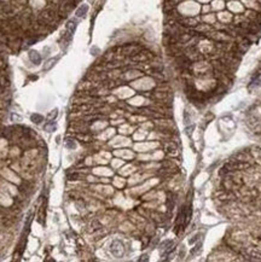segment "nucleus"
Wrapping results in <instances>:
<instances>
[{
    "label": "nucleus",
    "mask_w": 261,
    "mask_h": 262,
    "mask_svg": "<svg viewBox=\"0 0 261 262\" xmlns=\"http://www.w3.org/2000/svg\"><path fill=\"white\" fill-rule=\"evenodd\" d=\"M144 257H140V260L139 261H145V260H148V255H143Z\"/></svg>",
    "instance_id": "nucleus-11"
},
{
    "label": "nucleus",
    "mask_w": 261,
    "mask_h": 262,
    "mask_svg": "<svg viewBox=\"0 0 261 262\" xmlns=\"http://www.w3.org/2000/svg\"><path fill=\"white\" fill-rule=\"evenodd\" d=\"M28 57H29L30 62H32L33 64H35V65H39V64L41 63V56H40V53H39V52H36V51H34V50L29 51Z\"/></svg>",
    "instance_id": "nucleus-2"
},
{
    "label": "nucleus",
    "mask_w": 261,
    "mask_h": 262,
    "mask_svg": "<svg viewBox=\"0 0 261 262\" xmlns=\"http://www.w3.org/2000/svg\"><path fill=\"white\" fill-rule=\"evenodd\" d=\"M44 128H45L46 132H53V130L56 129V122L55 121H50V122H47L45 125Z\"/></svg>",
    "instance_id": "nucleus-7"
},
{
    "label": "nucleus",
    "mask_w": 261,
    "mask_h": 262,
    "mask_svg": "<svg viewBox=\"0 0 261 262\" xmlns=\"http://www.w3.org/2000/svg\"><path fill=\"white\" fill-rule=\"evenodd\" d=\"M110 251L116 257H122L125 254V246L120 240H114L110 245Z\"/></svg>",
    "instance_id": "nucleus-1"
},
{
    "label": "nucleus",
    "mask_w": 261,
    "mask_h": 262,
    "mask_svg": "<svg viewBox=\"0 0 261 262\" xmlns=\"http://www.w3.org/2000/svg\"><path fill=\"white\" fill-rule=\"evenodd\" d=\"M201 248H202V244H201V243H198L197 245H196V248H193L192 250H191V254H192V255L197 254V253H198V250H201Z\"/></svg>",
    "instance_id": "nucleus-10"
},
{
    "label": "nucleus",
    "mask_w": 261,
    "mask_h": 262,
    "mask_svg": "<svg viewBox=\"0 0 261 262\" xmlns=\"http://www.w3.org/2000/svg\"><path fill=\"white\" fill-rule=\"evenodd\" d=\"M57 62H58V58H50V59L45 63V65H44V70L47 71V70H50L51 68H53V65H55Z\"/></svg>",
    "instance_id": "nucleus-5"
},
{
    "label": "nucleus",
    "mask_w": 261,
    "mask_h": 262,
    "mask_svg": "<svg viewBox=\"0 0 261 262\" xmlns=\"http://www.w3.org/2000/svg\"><path fill=\"white\" fill-rule=\"evenodd\" d=\"M67 28V34H68V37L71 39L73 37V34L75 33V29H76V22L75 21H69L65 25Z\"/></svg>",
    "instance_id": "nucleus-3"
},
{
    "label": "nucleus",
    "mask_w": 261,
    "mask_h": 262,
    "mask_svg": "<svg viewBox=\"0 0 261 262\" xmlns=\"http://www.w3.org/2000/svg\"><path fill=\"white\" fill-rule=\"evenodd\" d=\"M30 120H32L34 123H36V125H40V123L44 121V117H43L40 114H33V115L30 116Z\"/></svg>",
    "instance_id": "nucleus-6"
},
{
    "label": "nucleus",
    "mask_w": 261,
    "mask_h": 262,
    "mask_svg": "<svg viewBox=\"0 0 261 262\" xmlns=\"http://www.w3.org/2000/svg\"><path fill=\"white\" fill-rule=\"evenodd\" d=\"M65 146H67L68 149H75V146H76V143L73 140V139H70V138H68V139H65Z\"/></svg>",
    "instance_id": "nucleus-8"
},
{
    "label": "nucleus",
    "mask_w": 261,
    "mask_h": 262,
    "mask_svg": "<svg viewBox=\"0 0 261 262\" xmlns=\"http://www.w3.org/2000/svg\"><path fill=\"white\" fill-rule=\"evenodd\" d=\"M87 11H88V5L84 4V5H81V6L79 7V9L76 10L75 15H76V17H79V18H82V17H85V15L87 14Z\"/></svg>",
    "instance_id": "nucleus-4"
},
{
    "label": "nucleus",
    "mask_w": 261,
    "mask_h": 262,
    "mask_svg": "<svg viewBox=\"0 0 261 262\" xmlns=\"http://www.w3.org/2000/svg\"><path fill=\"white\" fill-rule=\"evenodd\" d=\"M57 116H58V110L55 109V110H52V111L47 115V119H48V120H53V119H56Z\"/></svg>",
    "instance_id": "nucleus-9"
}]
</instances>
